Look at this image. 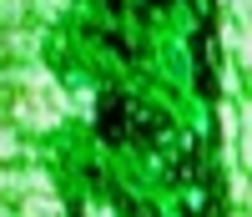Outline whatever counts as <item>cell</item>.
Masks as SVG:
<instances>
[{
	"label": "cell",
	"mask_w": 252,
	"mask_h": 217,
	"mask_svg": "<svg viewBox=\"0 0 252 217\" xmlns=\"http://www.w3.org/2000/svg\"><path fill=\"white\" fill-rule=\"evenodd\" d=\"M131 121H136V137H161L166 126V111H131Z\"/></svg>",
	"instance_id": "cell-2"
},
{
	"label": "cell",
	"mask_w": 252,
	"mask_h": 217,
	"mask_svg": "<svg viewBox=\"0 0 252 217\" xmlns=\"http://www.w3.org/2000/svg\"><path fill=\"white\" fill-rule=\"evenodd\" d=\"M131 111L136 106L121 91H101V101H96V137L101 142H126L131 137Z\"/></svg>",
	"instance_id": "cell-1"
},
{
	"label": "cell",
	"mask_w": 252,
	"mask_h": 217,
	"mask_svg": "<svg viewBox=\"0 0 252 217\" xmlns=\"http://www.w3.org/2000/svg\"><path fill=\"white\" fill-rule=\"evenodd\" d=\"M141 5H157V10H166V5H172V0H141Z\"/></svg>",
	"instance_id": "cell-3"
}]
</instances>
